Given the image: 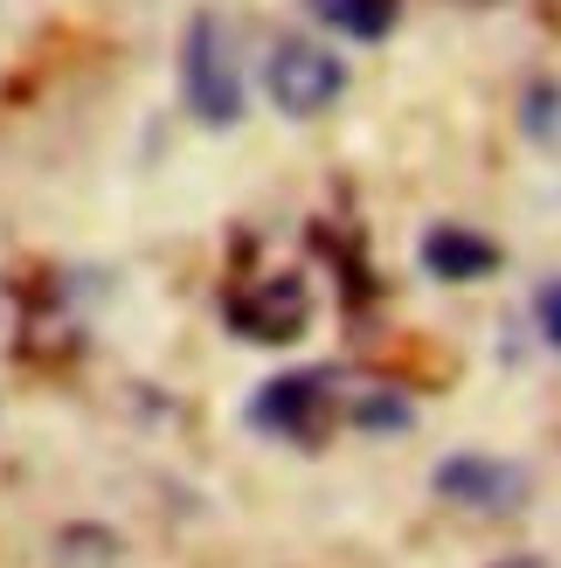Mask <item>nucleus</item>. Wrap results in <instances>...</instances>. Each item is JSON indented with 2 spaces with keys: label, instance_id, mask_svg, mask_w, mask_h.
Segmentation results:
<instances>
[{
  "label": "nucleus",
  "instance_id": "obj_3",
  "mask_svg": "<svg viewBox=\"0 0 561 568\" xmlns=\"http://www.w3.org/2000/svg\"><path fill=\"white\" fill-rule=\"evenodd\" d=\"M437 499L471 506V514H520L527 506V471L492 450H451L437 465Z\"/></svg>",
  "mask_w": 561,
  "mask_h": 568
},
{
  "label": "nucleus",
  "instance_id": "obj_8",
  "mask_svg": "<svg viewBox=\"0 0 561 568\" xmlns=\"http://www.w3.org/2000/svg\"><path fill=\"white\" fill-rule=\"evenodd\" d=\"M534 326H541V339L561 354V277H541L534 284Z\"/></svg>",
  "mask_w": 561,
  "mask_h": 568
},
{
  "label": "nucleus",
  "instance_id": "obj_5",
  "mask_svg": "<svg viewBox=\"0 0 561 568\" xmlns=\"http://www.w3.org/2000/svg\"><path fill=\"white\" fill-rule=\"evenodd\" d=\"M424 271L437 284H479L499 271V243H486L479 230H458V222H437V230H424Z\"/></svg>",
  "mask_w": 561,
  "mask_h": 568
},
{
  "label": "nucleus",
  "instance_id": "obj_10",
  "mask_svg": "<svg viewBox=\"0 0 561 568\" xmlns=\"http://www.w3.org/2000/svg\"><path fill=\"white\" fill-rule=\"evenodd\" d=\"M354 416L368 423V430H388V423H402V403H360Z\"/></svg>",
  "mask_w": 561,
  "mask_h": 568
},
{
  "label": "nucleus",
  "instance_id": "obj_7",
  "mask_svg": "<svg viewBox=\"0 0 561 568\" xmlns=\"http://www.w3.org/2000/svg\"><path fill=\"white\" fill-rule=\"evenodd\" d=\"M313 14L354 42H381L396 28V0H313Z\"/></svg>",
  "mask_w": 561,
  "mask_h": 568
},
{
  "label": "nucleus",
  "instance_id": "obj_4",
  "mask_svg": "<svg viewBox=\"0 0 561 568\" xmlns=\"http://www.w3.org/2000/svg\"><path fill=\"white\" fill-rule=\"evenodd\" d=\"M230 320H236V333L243 339H298V326H305V284L298 277H264L257 292H243L236 305H230Z\"/></svg>",
  "mask_w": 561,
  "mask_h": 568
},
{
  "label": "nucleus",
  "instance_id": "obj_1",
  "mask_svg": "<svg viewBox=\"0 0 561 568\" xmlns=\"http://www.w3.org/2000/svg\"><path fill=\"white\" fill-rule=\"evenodd\" d=\"M181 98L194 111V125H208V132H230L243 119V63H236L230 21L208 8L181 36Z\"/></svg>",
  "mask_w": 561,
  "mask_h": 568
},
{
  "label": "nucleus",
  "instance_id": "obj_2",
  "mask_svg": "<svg viewBox=\"0 0 561 568\" xmlns=\"http://www.w3.org/2000/svg\"><path fill=\"white\" fill-rule=\"evenodd\" d=\"M264 91H271V104L285 111V119H319V111H333L347 98V63L326 42H298L292 36V42L271 49Z\"/></svg>",
  "mask_w": 561,
  "mask_h": 568
},
{
  "label": "nucleus",
  "instance_id": "obj_6",
  "mask_svg": "<svg viewBox=\"0 0 561 568\" xmlns=\"http://www.w3.org/2000/svg\"><path fill=\"white\" fill-rule=\"evenodd\" d=\"M319 403H326V375H277V382L257 388L249 423H257V430H277V437H313Z\"/></svg>",
  "mask_w": 561,
  "mask_h": 568
},
{
  "label": "nucleus",
  "instance_id": "obj_9",
  "mask_svg": "<svg viewBox=\"0 0 561 568\" xmlns=\"http://www.w3.org/2000/svg\"><path fill=\"white\" fill-rule=\"evenodd\" d=\"M554 83H541V91H527V125H534L541 139H554Z\"/></svg>",
  "mask_w": 561,
  "mask_h": 568
}]
</instances>
